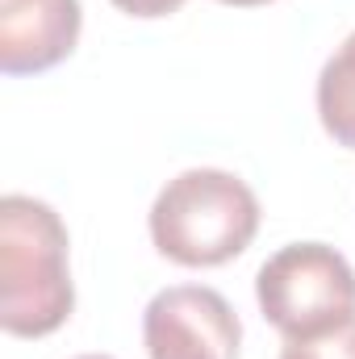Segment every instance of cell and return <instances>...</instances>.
Segmentation results:
<instances>
[{
	"label": "cell",
	"instance_id": "cell-6",
	"mask_svg": "<svg viewBox=\"0 0 355 359\" xmlns=\"http://www.w3.org/2000/svg\"><path fill=\"white\" fill-rule=\"evenodd\" d=\"M318 117L339 147L355 151V29L318 76Z\"/></svg>",
	"mask_w": 355,
	"mask_h": 359
},
{
	"label": "cell",
	"instance_id": "cell-7",
	"mask_svg": "<svg viewBox=\"0 0 355 359\" xmlns=\"http://www.w3.org/2000/svg\"><path fill=\"white\" fill-rule=\"evenodd\" d=\"M280 359H355V318L314 339H288Z\"/></svg>",
	"mask_w": 355,
	"mask_h": 359
},
{
	"label": "cell",
	"instance_id": "cell-1",
	"mask_svg": "<svg viewBox=\"0 0 355 359\" xmlns=\"http://www.w3.org/2000/svg\"><path fill=\"white\" fill-rule=\"evenodd\" d=\"M76 305L67 271V226L46 201L8 192L0 201V326L42 339Z\"/></svg>",
	"mask_w": 355,
	"mask_h": 359
},
{
	"label": "cell",
	"instance_id": "cell-3",
	"mask_svg": "<svg viewBox=\"0 0 355 359\" xmlns=\"http://www.w3.org/2000/svg\"><path fill=\"white\" fill-rule=\"evenodd\" d=\"M255 297L284 339H314L355 318V271L326 243H288L260 268Z\"/></svg>",
	"mask_w": 355,
	"mask_h": 359
},
{
	"label": "cell",
	"instance_id": "cell-5",
	"mask_svg": "<svg viewBox=\"0 0 355 359\" xmlns=\"http://www.w3.org/2000/svg\"><path fill=\"white\" fill-rule=\"evenodd\" d=\"M80 38V0H0V72L29 76L63 63Z\"/></svg>",
	"mask_w": 355,
	"mask_h": 359
},
{
	"label": "cell",
	"instance_id": "cell-2",
	"mask_svg": "<svg viewBox=\"0 0 355 359\" xmlns=\"http://www.w3.org/2000/svg\"><path fill=\"white\" fill-rule=\"evenodd\" d=\"M260 230L255 192L222 168H188L151 205V243L184 268H217L251 247Z\"/></svg>",
	"mask_w": 355,
	"mask_h": 359
},
{
	"label": "cell",
	"instance_id": "cell-4",
	"mask_svg": "<svg viewBox=\"0 0 355 359\" xmlns=\"http://www.w3.org/2000/svg\"><path fill=\"white\" fill-rule=\"evenodd\" d=\"M142 343L151 359H239L243 322L217 288L172 284L151 297Z\"/></svg>",
	"mask_w": 355,
	"mask_h": 359
},
{
	"label": "cell",
	"instance_id": "cell-10",
	"mask_svg": "<svg viewBox=\"0 0 355 359\" xmlns=\"http://www.w3.org/2000/svg\"><path fill=\"white\" fill-rule=\"evenodd\" d=\"M76 359H109V355H76Z\"/></svg>",
	"mask_w": 355,
	"mask_h": 359
},
{
	"label": "cell",
	"instance_id": "cell-8",
	"mask_svg": "<svg viewBox=\"0 0 355 359\" xmlns=\"http://www.w3.org/2000/svg\"><path fill=\"white\" fill-rule=\"evenodd\" d=\"M121 13H130V17H168V13H176L184 0H113Z\"/></svg>",
	"mask_w": 355,
	"mask_h": 359
},
{
	"label": "cell",
	"instance_id": "cell-9",
	"mask_svg": "<svg viewBox=\"0 0 355 359\" xmlns=\"http://www.w3.org/2000/svg\"><path fill=\"white\" fill-rule=\"evenodd\" d=\"M222 4H239V8H251V4H267V0H222Z\"/></svg>",
	"mask_w": 355,
	"mask_h": 359
}]
</instances>
